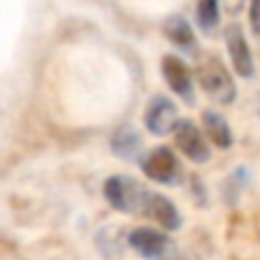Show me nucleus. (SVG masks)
<instances>
[{"instance_id": "obj_1", "label": "nucleus", "mask_w": 260, "mask_h": 260, "mask_svg": "<svg viewBox=\"0 0 260 260\" xmlns=\"http://www.w3.org/2000/svg\"><path fill=\"white\" fill-rule=\"evenodd\" d=\"M153 197H156V191L146 189L133 176H110L105 184V199L110 202L112 209L125 212V214L148 217Z\"/></svg>"}, {"instance_id": "obj_2", "label": "nucleus", "mask_w": 260, "mask_h": 260, "mask_svg": "<svg viewBox=\"0 0 260 260\" xmlns=\"http://www.w3.org/2000/svg\"><path fill=\"white\" fill-rule=\"evenodd\" d=\"M197 77H199L202 89H204L214 102L230 105V102L235 100V94H237L235 82H232L230 72L224 69V64H222L217 56H204V59H199Z\"/></svg>"}, {"instance_id": "obj_3", "label": "nucleus", "mask_w": 260, "mask_h": 260, "mask_svg": "<svg viewBox=\"0 0 260 260\" xmlns=\"http://www.w3.org/2000/svg\"><path fill=\"white\" fill-rule=\"evenodd\" d=\"M127 242L146 260H176L179 255L174 240L164 230H156V227H136L130 232Z\"/></svg>"}, {"instance_id": "obj_4", "label": "nucleus", "mask_w": 260, "mask_h": 260, "mask_svg": "<svg viewBox=\"0 0 260 260\" xmlns=\"http://www.w3.org/2000/svg\"><path fill=\"white\" fill-rule=\"evenodd\" d=\"M141 169L151 181H158V184H166V186H174V184L181 181V164H179L176 153L166 146L151 148L141 158Z\"/></svg>"}, {"instance_id": "obj_5", "label": "nucleus", "mask_w": 260, "mask_h": 260, "mask_svg": "<svg viewBox=\"0 0 260 260\" xmlns=\"http://www.w3.org/2000/svg\"><path fill=\"white\" fill-rule=\"evenodd\" d=\"M174 138H176V148L189 161H194V164H209L212 161V146H209L207 136L202 133V130L191 120L181 117V122L174 130Z\"/></svg>"}, {"instance_id": "obj_6", "label": "nucleus", "mask_w": 260, "mask_h": 260, "mask_svg": "<svg viewBox=\"0 0 260 260\" xmlns=\"http://www.w3.org/2000/svg\"><path fill=\"white\" fill-rule=\"evenodd\" d=\"M179 122H181V117H179L176 105L169 97H164V94L153 97L151 105L146 107L143 125H146V130H148L151 136H169V133H174V130H176Z\"/></svg>"}, {"instance_id": "obj_7", "label": "nucleus", "mask_w": 260, "mask_h": 260, "mask_svg": "<svg viewBox=\"0 0 260 260\" xmlns=\"http://www.w3.org/2000/svg\"><path fill=\"white\" fill-rule=\"evenodd\" d=\"M161 72H164V79L171 87V92L179 94L186 105H194V77H191V69L179 56L169 54L161 61Z\"/></svg>"}, {"instance_id": "obj_8", "label": "nucleus", "mask_w": 260, "mask_h": 260, "mask_svg": "<svg viewBox=\"0 0 260 260\" xmlns=\"http://www.w3.org/2000/svg\"><path fill=\"white\" fill-rule=\"evenodd\" d=\"M224 44H227V51H230V59H232V67L240 77L250 79L255 74V64H252V51L247 46V39L242 34V28L237 23L227 26L224 31Z\"/></svg>"}, {"instance_id": "obj_9", "label": "nucleus", "mask_w": 260, "mask_h": 260, "mask_svg": "<svg viewBox=\"0 0 260 260\" xmlns=\"http://www.w3.org/2000/svg\"><path fill=\"white\" fill-rule=\"evenodd\" d=\"M202 127H204V136L212 146H217L222 151H227L232 146V127L227 125V120L219 112L204 110L202 112Z\"/></svg>"}, {"instance_id": "obj_10", "label": "nucleus", "mask_w": 260, "mask_h": 260, "mask_svg": "<svg viewBox=\"0 0 260 260\" xmlns=\"http://www.w3.org/2000/svg\"><path fill=\"white\" fill-rule=\"evenodd\" d=\"M141 148H143V141H141L136 127L122 125L115 130V136H112V153L115 156H120L125 161H136L141 156Z\"/></svg>"}, {"instance_id": "obj_11", "label": "nucleus", "mask_w": 260, "mask_h": 260, "mask_svg": "<svg viewBox=\"0 0 260 260\" xmlns=\"http://www.w3.org/2000/svg\"><path fill=\"white\" fill-rule=\"evenodd\" d=\"M146 219L158 222L164 232H174V230H179V227H181V214H179V209L174 207V202H171L169 197H161V194H156V197H153V202H151V209H148V217H146Z\"/></svg>"}, {"instance_id": "obj_12", "label": "nucleus", "mask_w": 260, "mask_h": 260, "mask_svg": "<svg viewBox=\"0 0 260 260\" xmlns=\"http://www.w3.org/2000/svg\"><path fill=\"white\" fill-rule=\"evenodd\" d=\"M164 34L169 36V41L174 46H179L181 51H197V39H194V31L189 26V21L184 16H171L166 23H164Z\"/></svg>"}, {"instance_id": "obj_13", "label": "nucleus", "mask_w": 260, "mask_h": 260, "mask_svg": "<svg viewBox=\"0 0 260 260\" xmlns=\"http://www.w3.org/2000/svg\"><path fill=\"white\" fill-rule=\"evenodd\" d=\"M197 23L202 31H214L219 23V0H197Z\"/></svg>"}, {"instance_id": "obj_14", "label": "nucleus", "mask_w": 260, "mask_h": 260, "mask_svg": "<svg viewBox=\"0 0 260 260\" xmlns=\"http://www.w3.org/2000/svg\"><path fill=\"white\" fill-rule=\"evenodd\" d=\"M250 28L260 39V0H250Z\"/></svg>"}]
</instances>
